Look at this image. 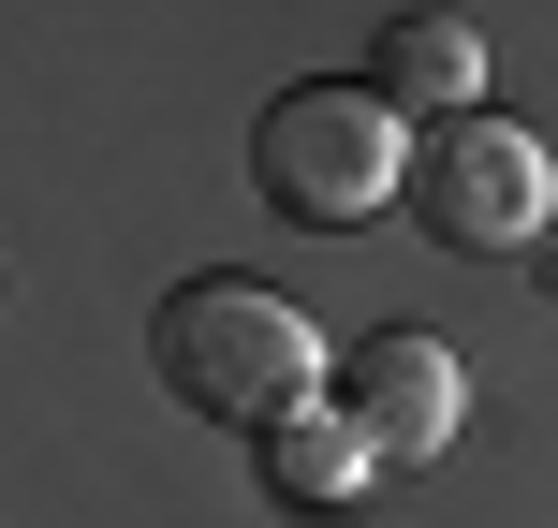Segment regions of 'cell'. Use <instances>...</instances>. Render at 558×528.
<instances>
[{
  "instance_id": "4",
  "label": "cell",
  "mask_w": 558,
  "mask_h": 528,
  "mask_svg": "<svg viewBox=\"0 0 558 528\" xmlns=\"http://www.w3.org/2000/svg\"><path fill=\"white\" fill-rule=\"evenodd\" d=\"M338 412L383 441V470L397 455H441L456 426H471V367L441 353V337H353L338 353Z\"/></svg>"
},
{
  "instance_id": "1",
  "label": "cell",
  "mask_w": 558,
  "mask_h": 528,
  "mask_svg": "<svg viewBox=\"0 0 558 528\" xmlns=\"http://www.w3.org/2000/svg\"><path fill=\"white\" fill-rule=\"evenodd\" d=\"M147 367H162V396L206 412V426H294L308 396H324V337H308V308L265 294V279H177L162 323H147Z\"/></svg>"
},
{
  "instance_id": "2",
  "label": "cell",
  "mask_w": 558,
  "mask_h": 528,
  "mask_svg": "<svg viewBox=\"0 0 558 528\" xmlns=\"http://www.w3.org/2000/svg\"><path fill=\"white\" fill-rule=\"evenodd\" d=\"M251 192L279 221H308V235H353L383 206H412V133H397V103L367 74H338V88L308 74V88H279L251 118Z\"/></svg>"
},
{
  "instance_id": "5",
  "label": "cell",
  "mask_w": 558,
  "mask_h": 528,
  "mask_svg": "<svg viewBox=\"0 0 558 528\" xmlns=\"http://www.w3.org/2000/svg\"><path fill=\"white\" fill-rule=\"evenodd\" d=\"M367 88H383L397 118H471L485 103V29L471 15H383V45H367Z\"/></svg>"
},
{
  "instance_id": "3",
  "label": "cell",
  "mask_w": 558,
  "mask_h": 528,
  "mask_svg": "<svg viewBox=\"0 0 558 528\" xmlns=\"http://www.w3.org/2000/svg\"><path fill=\"white\" fill-rule=\"evenodd\" d=\"M412 221L441 235V250H471V265H514L530 235L558 221V162H544V133H514V118H441V133L412 147Z\"/></svg>"
},
{
  "instance_id": "6",
  "label": "cell",
  "mask_w": 558,
  "mask_h": 528,
  "mask_svg": "<svg viewBox=\"0 0 558 528\" xmlns=\"http://www.w3.org/2000/svg\"><path fill=\"white\" fill-rule=\"evenodd\" d=\"M367 484H383V441H367L353 412H294V426H265V500H279V514H353Z\"/></svg>"
}]
</instances>
